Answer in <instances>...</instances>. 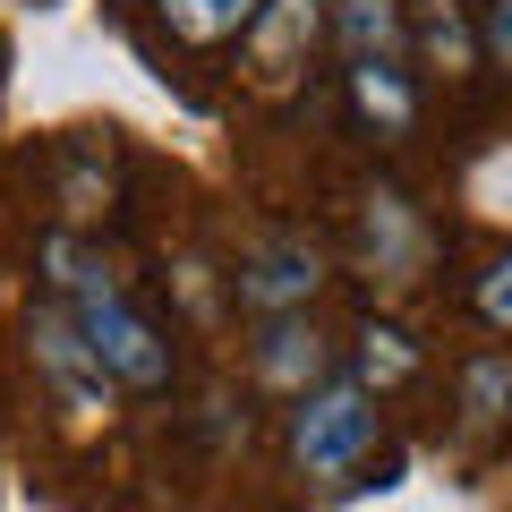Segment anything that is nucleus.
I'll use <instances>...</instances> for the list:
<instances>
[{"mask_svg": "<svg viewBox=\"0 0 512 512\" xmlns=\"http://www.w3.org/2000/svg\"><path fill=\"white\" fill-rule=\"evenodd\" d=\"M367 444H376V402H367V384H316V393H299L291 453H299L308 478H342Z\"/></svg>", "mask_w": 512, "mask_h": 512, "instance_id": "obj_1", "label": "nucleus"}, {"mask_svg": "<svg viewBox=\"0 0 512 512\" xmlns=\"http://www.w3.org/2000/svg\"><path fill=\"white\" fill-rule=\"evenodd\" d=\"M69 325H77V342L94 350L103 384H163V376H171L163 333H154L146 316L128 308V291H94V299H77V308H69Z\"/></svg>", "mask_w": 512, "mask_h": 512, "instance_id": "obj_2", "label": "nucleus"}, {"mask_svg": "<svg viewBox=\"0 0 512 512\" xmlns=\"http://www.w3.org/2000/svg\"><path fill=\"white\" fill-rule=\"evenodd\" d=\"M316 282H325V256H316L308 239H256L248 265H239V299H248L256 316H291V308H308Z\"/></svg>", "mask_w": 512, "mask_h": 512, "instance_id": "obj_3", "label": "nucleus"}, {"mask_svg": "<svg viewBox=\"0 0 512 512\" xmlns=\"http://www.w3.org/2000/svg\"><path fill=\"white\" fill-rule=\"evenodd\" d=\"M359 256H367V274L376 282H419L427 265V222L410 214V197H393V188H376L359 214Z\"/></svg>", "mask_w": 512, "mask_h": 512, "instance_id": "obj_4", "label": "nucleus"}, {"mask_svg": "<svg viewBox=\"0 0 512 512\" xmlns=\"http://www.w3.org/2000/svg\"><path fill=\"white\" fill-rule=\"evenodd\" d=\"M35 359H43V376L60 384V402H69L77 419L111 410V384H103V367H94V350L77 342L69 308H43V316H35Z\"/></svg>", "mask_w": 512, "mask_h": 512, "instance_id": "obj_5", "label": "nucleus"}, {"mask_svg": "<svg viewBox=\"0 0 512 512\" xmlns=\"http://www.w3.org/2000/svg\"><path fill=\"white\" fill-rule=\"evenodd\" d=\"M342 60L350 69H402L410 60V35H402V9L393 0H342Z\"/></svg>", "mask_w": 512, "mask_h": 512, "instance_id": "obj_6", "label": "nucleus"}, {"mask_svg": "<svg viewBox=\"0 0 512 512\" xmlns=\"http://www.w3.org/2000/svg\"><path fill=\"white\" fill-rule=\"evenodd\" d=\"M256 376L282 384V393H308V384L325 376V342H316V325L274 316V325H265V350H256Z\"/></svg>", "mask_w": 512, "mask_h": 512, "instance_id": "obj_7", "label": "nucleus"}, {"mask_svg": "<svg viewBox=\"0 0 512 512\" xmlns=\"http://www.w3.org/2000/svg\"><path fill=\"white\" fill-rule=\"evenodd\" d=\"M248 35H256V69L282 77V69H291V52L316 35V0H265Z\"/></svg>", "mask_w": 512, "mask_h": 512, "instance_id": "obj_8", "label": "nucleus"}, {"mask_svg": "<svg viewBox=\"0 0 512 512\" xmlns=\"http://www.w3.org/2000/svg\"><path fill=\"white\" fill-rule=\"evenodd\" d=\"M256 9H265V0H163L171 35H188V43H222V35H248V26H256Z\"/></svg>", "mask_w": 512, "mask_h": 512, "instance_id": "obj_9", "label": "nucleus"}, {"mask_svg": "<svg viewBox=\"0 0 512 512\" xmlns=\"http://www.w3.org/2000/svg\"><path fill=\"white\" fill-rule=\"evenodd\" d=\"M350 94H359V111L376 128H410L419 120V94H410V60L402 69H350Z\"/></svg>", "mask_w": 512, "mask_h": 512, "instance_id": "obj_10", "label": "nucleus"}, {"mask_svg": "<svg viewBox=\"0 0 512 512\" xmlns=\"http://www.w3.org/2000/svg\"><path fill=\"white\" fill-rule=\"evenodd\" d=\"M43 265H52V282H60V299H94V291H120V274H111L103 256L86 248V239H52V248H43Z\"/></svg>", "mask_w": 512, "mask_h": 512, "instance_id": "obj_11", "label": "nucleus"}, {"mask_svg": "<svg viewBox=\"0 0 512 512\" xmlns=\"http://www.w3.org/2000/svg\"><path fill=\"white\" fill-rule=\"evenodd\" d=\"M419 35H427V60H436L444 77L478 60V35L461 26V9H453V0H427V26H419Z\"/></svg>", "mask_w": 512, "mask_h": 512, "instance_id": "obj_12", "label": "nucleus"}, {"mask_svg": "<svg viewBox=\"0 0 512 512\" xmlns=\"http://www.w3.org/2000/svg\"><path fill=\"white\" fill-rule=\"evenodd\" d=\"M461 402H470V427H495L512 402V359H478L470 376H461Z\"/></svg>", "mask_w": 512, "mask_h": 512, "instance_id": "obj_13", "label": "nucleus"}, {"mask_svg": "<svg viewBox=\"0 0 512 512\" xmlns=\"http://www.w3.org/2000/svg\"><path fill=\"white\" fill-rule=\"evenodd\" d=\"M470 205L478 214H512V154H487L470 171Z\"/></svg>", "mask_w": 512, "mask_h": 512, "instance_id": "obj_14", "label": "nucleus"}, {"mask_svg": "<svg viewBox=\"0 0 512 512\" xmlns=\"http://www.w3.org/2000/svg\"><path fill=\"white\" fill-rule=\"evenodd\" d=\"M478 316H487L495 333H512V256H495L487 274H478Z\"/></svg>", "mask_w": 512, "mask_h": 512, "instance_id": "obj_15", "label": "nucleus"}, {"mask_svg": "<svg viewBox=\"0 0 512 512\" xmlns=\"http://www.w3.org/2000/svg\"><path fill=\"white\" fill-rule=\"evenodd\" d=\"M410 367H419V359H410V342H402V333H367V376H376V384H402L410 376Z\"/></svg>", "mask_w": 512, "mask_h": 512, "instance_id": "obj_16", "label": "nucleus"}, {"mask_svg": "<svg viewBox=\"0 0 512 512\" xmlns=\"http://www.w3.org/2000/svg\"><path fill=\"white\" fill-rule=\"evenodd\" d=\"M478 52H487V60H504V69H512V0H487V26H478Z\"/></svg>", "mask_w": 512, "mask_h": 512, "instance_id": "obj_17", "label": "nucleus"}]
</instances>
